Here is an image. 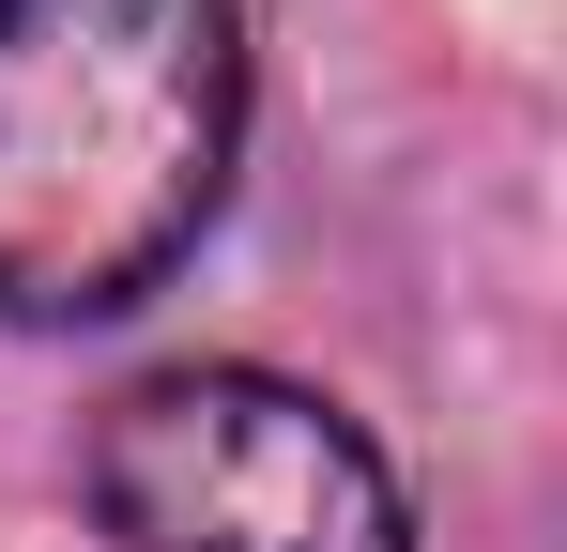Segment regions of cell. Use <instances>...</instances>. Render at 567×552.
Returning a JSON list of instances; mask_svg holds the SVG:
<instances>
[{
	"instance_id": "cell-1",
	"label": "cell",
	"mask_w": 567,
	"mask_h": 552,
	"mask_svg": "<svg viewBox=\"0 0 567 552\" xmlns=\"http://www.w3.org/2000/svg\"><path fill=\"white\" fill-rule=\"evenodd\" d=\"M246 139L230 0H0V323H107L185 262Z\"/></svg>"
},
{
	"instance_id": "cell-2",
	"label": "cell",
	"mask_w": 567,
	"mask_h": 552,
	"mask_svg": "<svg viewBox=\"0 0 567 552\" xmlns=\"http://www.w3.org/2000/svg\"><path fill=\"white\" fill-rule=\"evenodd\" d=\"M93 522L123 552H414L383 446L277 368H154L93 430Z\"/></svg>"
}]
</instances>
